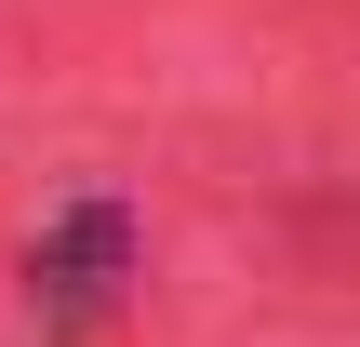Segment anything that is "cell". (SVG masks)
<instances>
[{
  "mask_svg": "<svg viewBox=\"0 0 360 347\" xmlns=\"http://www.w3.org/2000/svg\"><path fill=\"white\" fill-rule=\"evenodd\" d=\"M27 281H40L67 321H94V308L134 281V214H120V201H80V214H67V227L27 254Z\"/></svg>",
  "mask_w": 360,
  "mask_h": 347,
  "instance_id": "obj_1",
  "label": "cell"
}]
</instances>
